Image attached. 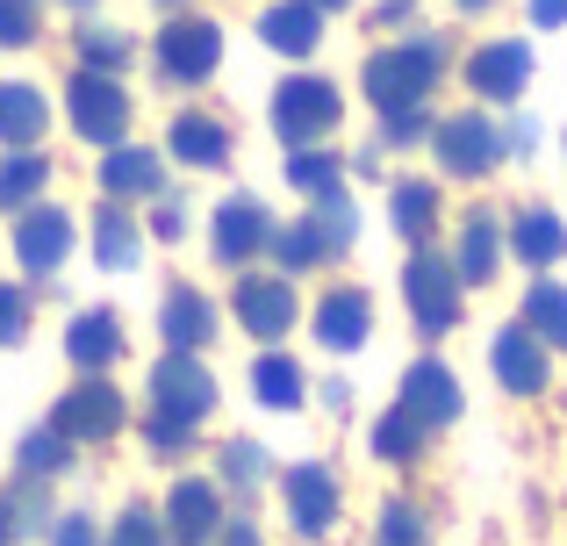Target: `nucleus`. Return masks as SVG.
Masks as SVG:
<instances>
[{
  "label": "nucleus",
  "mask_w": 567,
  "mask_h": 546,
  "mask_svg": "<svg viewBox=\"0 0 567 546\" xmlns=\"http://www.w3.org/2000/svg\"><path fill=\"white\" fill-rule=\"evenodd\" d=\"M352 238H360V209H352V195L338 187V195L309 202V216H295V224L274 230V245L266 253L280 259V274H309V267H331V259L352 253Z\"/></svg>",
  "instance_id": "obj_2"
},
{
  "label": "nucleus",
  "mask_w": 567,
  "mask_h": 546,
  "mask_svg": "<svg viewBox=\"0 0 567 546\" xmlns=\"http://www.w3.org/2000/svg\"><path fill=\"white\" fill-rule=\"evenodd\" d=\"M237 323H245L259 346H280V338L295 331V280L288 274H237V295H230Z\"/></svg>",
  "instance_id": "obj_13"
},
{
  "label": "nucleus",
  "mask_w": 567,
  "mask_h": 546,
  "mask_svg": "<svg viewBox=\"0 0 567 546\" xmlns=\"http://www.w3.org/2000/svg\"><path fill=\"white\" fill-rule=\"evenodd\" d=\"M37 29V0H0V51H29Z\"/></svg>",
  "instance_id": "obj_39"
},
{
  "label": "nucleus",
  "mask_w": 567,
  "mask_h": 546,
  "mask_svg": "<svg viewBox=\"0 0 567 546\" xmlns=\"http://www.w3.org/2000/svg\"><path fill=\"white\" fill-rule=\"evenodd\" d=\"M94 259L109 274H130L144 259V224L123 209V202H101V216H94Z\"/></svg>",
  "instance_id": "obj_28"
},
{
  "label": "nucleus",
  "mask_w": 567,
  "mask_h": 546,
  "mask_svg": "<svg viewBox=\"0 0 567 546\" xmlns=\"http://www.w3.org/2000/svg\"><path fill=\"white\" fill-rule=\"evenodd\" d=\"M309 323H317L323 352H360L367 338H374V302H367V288H331Z\"/></svg>",
  "instance_id": "obj_20"
},
{
  "label": "nucleus",
  "mask_w": 567,
  "mask_h": 546,
  "mask_svg": "<svg viewBox=\"0 0 567 546\" xmlns=\"http://www.w3.org/2000/svg\"><path fill=\"white\" fill-rule=\"evenodd\" d=\"M309 8H323V14H338V8H352V0H309Z\"/></svg>",
  "instance_id": "obj_49"
},
{
  "label": "nucleus",
  "mask_w": 567,
  "mask_h": 546,
  "mask_svg": "<svg viewBox=\"0 0 567 546\" xmlns=\"http://www.w3.org/2000/svg\"><path fill=\"white\" fill-rule=\"evenodd\" d=\"M488 367H496V381L511 395H539L546 381H554V352L539 346V338L525 331V323H503L496 346H488Z\"/></svg>",
  "instance_id": "obj_17"
},
{
  "label": "nucleus",
  "mask_w": 567,
  "mask_h": 546,
  "mask_svg": "<svg viewBox=\"0 0 567 546\" xmlns=\"http://www.w3.org/2000/svg\"><path fill=\"white\" fill-rule=\"evenodd\" d=\"M381 144H431V115H424V109L381 115Z\"/></svg>",
  "instance_id": "obj_41"
},
{
  "label": "nucleus",
  "mask_w": 567,
  "mask_h": 546,
  "mask_svg": "<svg viewBox=\"0 0 567 546\" xmlns=\"http://www.w3.org/2000/svg\"><path fill=\"white\" fill-rule=\"evenodd\" d=\"M402 302H410V323L424 338H445L460 323V309H467V288H460L453 259L431 253V245H416L410 267H402Z\"/></svg>",
  "instance_id": "obj_4"
},
{
  "label": "nucleus",
  "mask_w": 567,
  "mask_h": 546,
  "mask_svg": "<svg viewBox=\"0 0 567 546\" xmlns=\"http://www.w3.org/2000/svg\"><path fill=\"white\" fill-rule=\"evenodd\" d=\"M251 403H259V410H302L309 403L302 360H295V352H280V346H266L259 360H251Z\"/></svg>",
  "instance_id": "obj_25"
},
{
  "label": "nucleus",
  "mask_w": 567,
  "mask_h": 546,
  "mask_svg": "<svg viewBox=\"0 0 567 546\" xmlns=\"http://www.w3.org/2000/svg\"><path fill=\"white\" fill-rule=\"evenodd\" d=\"M388 224L410 238V253L431 245V230H439V187L431 181H395L388 187Z\"/></svg>",
  "instance_id": "obj_29"
},
{
  "label": "nucleus",
  "mask_w": 567,
  "mask_h": 546,
  "mask_svg": "<svg viewBox=\"0 0 567 546\" xmlns=\"http://www.w3.org/2000/svg\"><path fill=\"white\" fill-rule=\"evenodd\" d=\"M288 187L309 195V202L338 195V187H346V158H338L331 144H302V152H288Z\"/></svg>",
  "instance_id": "obj_33"
},
{
  "label": "nucleus",
  "mask_w": 567,
  "mask_h": 546,
  "mask_svg": "<svg viewBox=\"0 0 567 546\" xmlns=\"http://www.w3.org/2000/svg\"><path fill=\"white\" fill-rule=\"evenodd\" d=\"M431 152H439V173H453V181H488V173L511 158V144H503L496 115L460 109V115H439V123H431Z\"/></svg>",
  "instance_id": "obj_5"
},
{
  "label": "nucleus",
  "mask_w": 567,
  "mask_h": 546,
  "mask_svg": "<svg viewBox=\"0 0 567 546\" xmlns=\"http://www.w3.org/2000/svg\"><path fill=\"white\" fill-rule=\"evenodd\" d=\"M439 80H445V43L439 37H402V43H381L367 58L360 94L374 101V115H395V109H424Z\"/></svg>",
  "instance_id": "obj_1"
},
{
  "label": "nucleus",
  "mask_w": 567,
  "mask_h": 546,
  "mask_svg": "<svg viewBox=\"0 0 567 546\" xmlns=\"http://www.w3.org/2000/svg\"><path fill=\"white\" fill-rule=\"evenodd\" d=\"M259 43L280 58H309L323 43V8H309V0H274V8L259 14Z\"/></svg>",
  "instance_id": "obj_24"
},
{
  "label": "nucleus",
  "mask_w": 567,
  "mask_h": 546,
  "mask_svg": "<svg viewBox=\"0 0 567 546\" xmlns=\"http://www.w3.org/2000/svg\"><path fill=\"white\" fill-rule=\"evenodd\" d=\"M208 410H216V374L202 367V352H166V360L152 367V418L202 432Z\"/></svg>",
  "instance_id": "obj_7"
},
{
  "label": "nucleus",
  "mask_w": 567,
  "mask_h": 546,
  "mask_svg": "<svg viewBox=\"0 0 567 546\" xmlns=\"http://www.w3.org/2000/svg\"><path fill=\"white\" fill-rule=\"evenodd\" d=\"M374 546H431V518L402 496H388L381 518H374Z\"/></svg>",
  "instance_id": "obj_37"
},
{
  "label": "nucleus",
  "mask_w": 567,
  "mask_h": 546,
  "mask_svg": "<svg viewBox=\"0 0 567 546\" xmlns=\"http://www.w3.org/2000/svg\"><path fill=\"white\" fill-rule=\"evenodd\" d=\"M395 403L410 410L424 432H445V424H460V410H467V395H460V374L445 360H410V374H402V389H395Z\"/></svg>",
  "instance_id": "obj_14"
},
{
  "label": "nucleus",
  "mask_w": 567,
  "mask_h": 546,
  "mask_svg": "<svg viewBox=\"0 0 567 546\" xmlns=\"http://www.w3.org/2000/svg\"><path fill=\"white\" fill-rule=\"evenodd\" d=\"M266 475H274V461H266L259 439H223V453H216V490L251 496V490H266Z\"/></svg>",
  "instance_id": "obj_35"
},
{
  "label": "nucleus",
  "mask_w": 567,
  "mask_h": 546,
  "mask_svg": "<svg viewBox=\"0 0 567 546\" xmlns=\"http://www.w3.org/2000/svg\"><path fill=\"white\" fill-rule=\"evenodd\" d=\"M101 195L109 202H158L166 195V158L144 152V144H115V152H101Z\"/></svg>",
  "instance_id": "obj_18"
},
{
  "label": "nucleus",
  "mask_w": 567,
  "mask_h": 546,
  "mask_svg": "<svg viewBox=\"0 0 567 546\" xmlns=\"http://www.w3.org/2000/svg\"><path fill=\"white\" fill-rule=\"evenodd\" d=\"M43 130H51V101L29 80H0V144L8 152H37Z\"/></svg>",
  "instance_id": "obj_26"
},
{
  "label": "nucleus",
  "mask_w": 567,
  "mask_h": 546,
  "mask_svg": "<svg viewBox=\"0 0 567 546\" xmlns=\"http://www.w3.org/2000/svg\"><path fill=\"white\" fill-rule=\"evenodd\" d=\"M503 253H511V238H503V224L488 209H474L467 224H460V245H453V274H460V288H488L503 267Z\"/></svg>",
  "instance_id": "obj_22"
},
{
  "label": "nucleus",
  "mask_w": 567,
  "mask_h": 546,
  "mask_svg": "<svg viewBox=\"0 0 567 546\" xmlns=\"http://www.w3.org/2000/svg\"><path fill=\"white\" fill-rule=\"evenodd\" d=\"M216 546H259V525H251L245 511H223V525H216Z\"/></svg>",
  "instance_id": "obj_45"
},
{
  "label": "nucleus",
  "mask_w": 567,
  "mask_h": 546,
  "mask_svg": "<svg viewBox=\"0 0 567 546\" xmlns=\"http://www.w3.org/2000/svg\"><path fill=\"white\" fill-rule=\"evenodd\" d=\"M43 187H51V158L43 152H0V209L22 216Z\"/></svg>",
  "instance_id": "obj_34"
},
{
  "label": "nucleus",
  "mask_w": 567,
  "mask_h": 546,
  "mask_svg": "<svg viewBox=\"0 0 567 546\" xmlns=\"http://www.w3.org/2000/svg\"><path fill=\"white\" fill-rule=\"evenodd\" d=\"M517 323H525L546 352H567V288H560V280H532V288H525V317H517Z\"/></svg>",
  "instance_id": "obj_31"
},
{
  "label": "nucleus",
  "mask_w": 567,
  "mask_h": 546,
  "mask_svg": "<svg viewBox=\"0 0 567 546\" xmlns=\"http://www.w3.org/2000/svg\"><path fill=\"white\" fill-rule=\"evenodd\" d=\"M65 467H72V439L58 432V424L22 432V446H14V475L22 482H65Z\"/></svg>",
  "instance_id": "obj_30"
},
{
  "label": "nucleus",
  "mask_w": 567,
  "mask_h": 546,
  "mask_svg": "<svg viewBox=\"0 0 567 546\" xmlns=\"http://www.w3.org/2000/svg\"><path fill=\"white\" fill-rule=\"evenodd\" d=\"M410 14H416V0H381V22H388V29L410 22Z\"/></svg>",
  "instance_id": "obj_48"
},
{
  "label": "nucleus",
  "mask_w": 567,
  "mask_h": 546,
  "mask_svg": "<svg viewBox=\"0 0 567 546\" xmlns=\"http://www.w3.org/2000/svg\"><path fill=\"white\" fill-rule=\"evenodd\" d=\"M274 230L280 224H274V209H266L259 195H223L216 216H208V253H216L230 274H245L251 259L274 245Z\"/></svg>",
  "instance_id": "obj_11"
},
{
  "label": "nucleus",
  "mask_w": 567,
  "mask_h": 546,
  "mask_svg": "<svg viewBox=\"0 0 567 546\" xmlns=\"http://www.w3.org/2000/svg\"><path fill=\"white\" fill-rule=\"evenodd\" d=\"M338 123H346V94H338L323 72H288V80L274 86V137L288 144V152L323 144Z\"/></svg>",
  "instance_id": "obj_3"
},
{
  "label": "nucleus",
  "mask_w": 567,
  "mask_h": 546,
  "mask_svg": "<svg viewBox=\"0 0 567 546\" xmlns=\"http://www.w3.org/2000/svg\"><path fill=\"white\" fill-rule=\"evenodd\" d=\"M503 238H511V253L525 259V267H539V274H546V267H560V259H567V224H560L554 209H517Z\"/></svg>",
  "instance_id": "obj_27"
},
{
  "label": "nucleus",
  "mask_w": 567,
  "mask_h": 546,
  "mask_svg": "<svg viewBox=\"0 0 567 546\" xmlns=\"http://www.w3.org/2000/svg\"><path fill=\"white\" fill-rule=\"evenodd\" d=\"M123 346H130V331H123L115 309H80V317L65 323V360L80 367V374H109V367L123 360Z\"/></svg>",
  "instance_id": "obj_19"
},
{
  "label": "nucleus",
  "mask_w": 567,
  "mask_h": 546,
  "mask_svg": "<svg viewBox=\"0 0 567 546\" xmlns=\"http://www.w3.org/2000/svg\"><path fill=\"white\" fill-rule=\"evenodd\" d=\"M424 439H431V432H424V424H416L410 410L395 403V410H388V418L374 424V461H388V467H410L416 453H424Z\"/></svg>",
  "instance_id": "obj_36"
},
{
  "label": "nucleus",
  "mask_w": 567,
  "mask_h": 546,
  "mask_svg": "<svg viewBox=\"0 0 567 546\" xmlns=\"http://www.w3.org/2000/svg\"><path fill=\"white\" fill-rule=\"evenodd\" d=\"M65 8H94V0H65Z\"/></svg>",
  "instance_id": "obj_52"
},
{
  "label": "nucleus",
  "mask_w": 567,
  "mask_h": 546,
  "mask_svg": "<svg viewBox=\"0 0 567 546\" xmlns=\"http://www.w3.org/2000/svg\"><path fill=\"white\" fill-rule=\"evenodd\" d=\"M280 504H288V525L302 539H323L338 525V511H346V490H338V475L323 461H295L280 475Z\"/></svg>",
  "instance_id": "obj_12"
},
{
  "label": "nucleus",
  "mask_w": 567,
  "mask_h": 546,
  "mask_svg": "<svg viewBox=\"0 0 567 546\" xmlns=\"http://www.w3.org/2000/svg\"><path fill=\"white\" fill-rule=\"evenodd\" d=\"M51 546H101V525L86 518V511H65V518H51Z\"/></svg>",
  "instance_id": "obj_42"
},
{
  "label": "nucleus",
  "mask_w": 567,
  "mask_h": 546,
  "mask_svg": "<svg viewBox=\"0 0 567 546\" xmlns=\"http://www.w3.org/2000/svg\"><path fill=\"white\" fill-rule=\"evenodd\" d=\"M158 518H166V539L173 546H208V539H216V525H223V490L208 475H181L166 490V511H158Z\"/></svg>",
  "instance_id": "obj_15"
},
{
  "label": "nucleus",
  "mask_w": 567,
  "mask_h": 546,
  "mask_svg": "<svg viewBox=\"0 0 567 546\" xmlns=\"http://www.w3.org/2000/svg\"><path fill=\"white\" fill-rule=\"evenodd\" d=\"M532 22H539V29H567V0H532Z\"/></svg>",
  "instance_id": "obj_46"
},
{
  "label": "nucleus",
  "mask_w": 567,
  "mask_h": 546,
  "mask_svg": "<svg viewBox=\"0 0 567 546\" xmlns=\"http://www.w3.org/2000/svg\"><path fill=\"white\" fill-rule=\"evenodd\" d=\"M51 424L72 439V446H101V439H115L130 424V403H123V389H115L109 374H80L65 395H58Z\"/></svg>",
  "instance_id": "obj_8"
},
{
  "label": "nucleus",
  "mask_w": 567,
  "mask_h": 546,
  "mask_svg": "<svg viewBox=\"0 0 567 546\" xmlns=\"http://www.w3.org/2000/svg\"><path fill=\"white\" fill-rule=\"evenodd\" d=\"M65 123H72V137L101 144V152L130 144V94H123V80L80 65V72L65 80Z\"/></svg>",
  "instance_id": "obj_6"
},
{
  "label": "nucleus",
  "mask_w": 567,
  "mask_h": 546,
  "mask_svg": "<svg viewBox=\"0 0 567 546\" xmlns=\"http://www.w3.org/2000/svg\"><path fill=\"white\" fill-rule=\"evenodd\" d=\"M22 539V518H14V504H8V490H0V546H14Z\"/></svg>",
  "instance_id": "obj_47"
},
{
  "label": "nucleus",
  "mask_w": 567,
  "mask_h": 546,
  "mask_svg": "<svg viewBox=\"0 0 567 546\" xmlns=\"http://www.w3.org/2000/svg\"><path fill=\"white\" fill-rule=\"evenodd\" d=\"M158 8H187V0H158Z\"/></svg>",
  "instance_id": "obj_51"
},
{
  "label": "nucleus",
  "mask_w": 567,
  "mask_h": 546,
  "mask_svg": "<svg viewBox=\"0 0 567 546\" xmlns=\"http://www.w3.org/2000/svg\"><path fill=\"white\" fill-rule=\"evenodd\" d=\"M144 446H152L158 461H173V453L194 446V432H187V424H166V418H144Z\"/></svg>",
  "instance_id": "obj_43"
},
{
  "label": "nucleus",
  "mask_w": 567,
  "mask_h": 546,
  "mask_svg": "<svg viewBox=\"0 0 567 546\" xmlns=\"http://www.w3.org/2000/svg\"><path fill=\"white\" fill-rule=\"evenodd\" d=\"M29 309H37V302H29V288L0 280V352H8V346H22V338H29Z\"/></svg>",
  "instance_id": "obj_40"
},
{
  "label": "nucleus",
  "mask_w": 567,
  "mask_h": 546,
  "mask_svg": "<svg viewBox=\"0 0 567 546\" xmlns=\"http://www.w3.org/2000/svg\"><path fill=\"white\" fill-rule=\"evenodd\" d=\"M158 331H166V352H202L208 338H216V302L181 280V288H166V302H158Z\"/></svg>",
  "instance_id": "obj_23"
},
{
  "label": "nucleus",
  "mask_w": 567,
  "mask_h": 546,
  "mask_svg": "<svg viewBox=\"0 0 567 546\" xmlns=\"http://www.w3.org/2000/svg\"><path fill=\"white\" fill-rule=\"evenodd\" d=\"M101 546H173V539H166V518H158V511L130 504L123 518L109 525V539H101Z\"/></svg>",
  "instance_id": "obj_38"
},
{
  "label": "nucleus",
  "mask_w": 567,
  "mask_h": 546,
  "mask_svg": "<svg viewBox=\"0 0 567 546\" xmlns=\"http://www.w3.org/2000/svg\"><path fill=\"white\" fill-rule=\"evenodd\" d=\"M460 8H496V0H460Z\"/></svg>",
  "instance_id": "obj_50"
},
{
  "label": "nucleus",
  "mask_w": 567,
  "mask_h": 546,
  "mask_svg": "<svg viewBox=\"0 0 567 546\" xmlns=\"http://www.w3.org/2000/svg\"><path fill=\"white\" fill-rule=\"evenodd\" d=\"M152 238H166V245H181V238H187V202L158 195V216H152Z\"/></svg>",
  "instance_id": "obj_44"
},
{
  "label": "nucleus",
  "mask_w": 567,
  "mask_h": 546,
  "mask_svg": "<svg viewBox=\"0 0 567 546\" xmlns=\"http://www.w3.org/2000/svg\"><path fill=\"white\" fill-rule=\"evenodd\" d=\"M166 152L181 158V166H194V173H223L230 166V130H223L208 109H181L166 123Z\"/></svg>",
  "instance_id": "obj_21"
},
{
  "label": "nucleus",
  "mask_w": 567,
  "mask_h": 546,
  "mask_svg": "<svg viewBox=\"0 0 567 546\" xmlns=\"http://www.w3.org/2000/svg\"><path fill=\"white\" fill-rule=\"evenodd\" d=\"M14 267H22L29 280H51L65 274L72 245H80V224H72V209H58V202H29L22 216H14Z\"/></svg>",
  "instance_id": "obj_9"
},
{
  "label": "nucleus",
  "mask_w": 567,
  "mask_h": 546,
  "mask_svg": "<svg viewBox=\"0 0 567 546\" xmlns=\"http://www.w3.org/2000/svg\"><path fill=\"white\" fill-rule=\"evenodd\" d=\"M152 58H158V80L202 86V80H216V65H223V29L202 22V14H173V22L158 29Z\"/></svg>",
  "instance_id": "obj_10"
},
{
  "label": "nucleus",
  "mask_w": 567,
  "mask_h": 546,
  "mask_svg": "<svg viewBox=\"0 0 567 546\" xmlns=\"http://www.w3.org/2000/svg\"><path fill=\"white\" fill-rule=\"evenodd\" d=\"M72 51H80L86 72H109V80H123L130 58H137V43H130V29H115V22H80Z\"/></svg>",
  "instance_id": "obj_32"
},
{
  "label": "nucleus",
  "mask_w": 567,
  "mask_h": 546,
  "mask_svg": "<svg viewBox=\"0 0 567 546\" xmlns=\"http://www.w3.org/2000/svg\"><path fill=\"white\" fill-rule=\"evenodd\" d=\"M467 86L482 101H517L532 86V43L525 37H496V43H482V51L467 58Z\"/></svg>",
  "instance_id": "obj_16"
}]
</instances>
